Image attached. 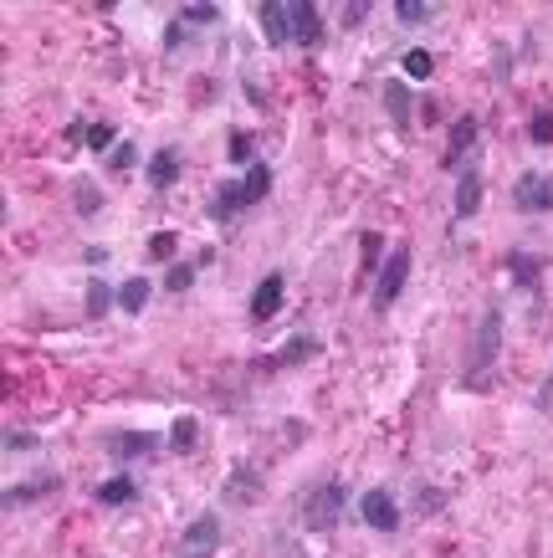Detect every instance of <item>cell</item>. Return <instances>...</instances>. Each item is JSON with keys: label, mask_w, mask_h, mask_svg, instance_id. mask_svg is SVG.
Listing matches in <instances>:
<instances>
[{"label": "cell", "mask_w": 553, "mask_h": 558, "mask_svg": "<svg viewBox=\"0 0 553 558\" xmlns=\"http://www.w3.org/2000/svg\"><path fill=\"white\" fill-rule=\"evenodd\" d=\"M497 359H502V308L492 303V308L482 313V323H477L472 354H466V374H461L466 390H487V384H492V369H497Z\"/></svg>", "instance_id": "1"}, {"label": "cell", "mask_w": 553, "mask_h": 558, "mask_svg": "<svg viewBox=\"0 0 553 558\" xmlns=\"http://www.w3.org/2000/svg\"><path fill=\"white\" fill-rule=\"evenodd\" d=\"M344 507H349V482H323V487H313L303 502H297L303 528H313V533H328L338 518H344Z\"/></svg>", "instance_id": "2"}, {"label": "cell", "mask_w": 553, "mask_h": 558, "mask_svg": "<svg viewBox=\"0 0 553 558\" xmlns=\"http://www.w3.org/2000/svg\"><path fill=\"white\" fill-rule=\"evenodd\" d=\"M410 262H415L410 241H400V246L385 256V267H379V277H374V292H369L374 313H390V308L400 303V292H405V282H410Z\"/></svg>", "instance_id": "3"}, {"label": "cell", "mask_w": 553, "mask_h": 558, "mask_svg": "<svg viewBox=\"0 0 553 558\" xmlns=\"http://www.w3.org/2000/svg\"><path fill=\"white\" fill-rule=\"evenodd\" d=\"M477 139H482V118H477V113L451 118V128H446V149H441V169L461 175V164H466V154L477 149Z\"/></svg>", "instance_id": "4"}, {"label": "cell", "mask_w": 553, "mask_h": 558, "mask_svg": "<svg viewBox=\"0 0 553 558\" xmlns=\"http://www.w3.org/2000/svg\"><path fill=\"white\" fill-rule=\"evenodd\" d=\"M216 553H221V518L216 512H200L180 533V558H216Z\"/></svg>", "instance_id": "5"}, {"label": "cell", "mask_w": 553, "mask_h": 558, "mask_svg": "<svg viewBox=\"0 0 553 558\" xmlns=\"http://www.w3.org/2000/svg\"><path fill=\"white\" fill-rule=\"evenodd\" d=\"M513 205L523 210V216H548V210H553V175H543V169H523L518 185H513Z\"/></svg>", "instance_id": "6"}, {"label": "cell", "mask_w": 553, "mask_h": 558, "mask_svg": "<svg viewBox=\"0 0 553 558\" xmlns=\"http://www.w3.org/2000/svg\"><path fill=\"white\" fill-rule=\"evenodd\" d=\"M359 518H364V528H374V533H400V502H395V492H385V487H369L364 497H359Z\"/></svg>", "instance_id": "7"}, {"label": "cell", "mask_w": 553, "mask_h": 558, "mask_svg": "<svg viewBox=\"0 0 553 558\" xmlns=\"http://www.w3.org/2000/svg\"><path fill=\"white\" fill-rule=\"evenodd\" d=\"M282 297H287V277H282V272H267V277H262L257 287H251L246 318L257 323V328H262V323H272V318L282 313Z\"/></svg>", "instance_id": "8"}, {"label": "cell", "mask_w": 553, "mask_h": 558, "mask_svg": "<svg viewBox=\"0 0 553 558\" xmlns=\"http://www.w3.org/2000/svg\"><path fill=\"white\" fill-rule=\"evenodd\" d=\"M502 267L513 272V282H518L523 292H533V297L543 292V272H548V256H543V251H523V246H513V251L502 256Z\"/></svg>", "instance_id": "9"}, {"label": "cell", "mask_w": 553, "mask_h": 558, "mask_svg": "<svg viewBox=\"0 0 553 558\" xmlns=\"http://www.w3.org/2000/svg\"><path fill=\"white\" fill-rule=\"evenodd\" d=\"M262 492H267V482H262L246 461H236V466H231V477H226L221 502H226V507H257V502H262Z\"/></svg>", "instance_id": "10"}, {"label": "cell", "mask_w": 553, "mask_h": 558, "mask_svg": "<svg viewBox=\"0 0 553 558\" xmlns=\"http://www.w3.org/2000/svg\"><path fill=\"white\" fill-rule=\"evenodd\" d=\"M241 210H251L246 205V185L241 180H221L216 185V195L205 200V221H216V226H226V221H236Z\"/></svg>", "instance_id": "11"}, {"label": "cell", "mask_w": 553, "mask_h": 558, "mask_svg": "<svg viewBox=\"0 0 553 558\" xmlns=\"http://www.w3.org/2000/svg\"><path fill=\"white\" fill-rule=\"evenodd\" d=\"M103 446H108L113 461L129 466V461H149V456L159 451V436H149V431H113Z\"/></svg>", "instance_id": "12"}, {"label": "cell", "mask_w": 553, "mask_h": 558, "mask_svg": "<svg viewBox=\"0 0 553 558\" xmlns=\"http://www.w3.org/2000/svg\"><path fill=\"white\" fill-rule=\"evenodd\" d=\"M482 210V169H472L466 164L461 175H456V195H451V216L456 221H472Z\"/></svg>", "instance_id": "13"}, {"label": "cell", "mask_w": 553, "mask_h": 558, "mask_svg": "<svg viewBox=\"0 0 553 558\" xmlns=\"http://www.w3.org/2000/svg\"><path fill=\"white\" fill-rule=\"evenodd\" d=\"M287 21H292V41H297V47H318V41H323V16H318L313 0H292Z\"/></svg>", "instance_id": "14"}, {"label": "cell", "mask_w": 553, "mask_h": 558, "mask_svg": "<svg viewBox=\"0 0 553 558\" xmlns=\"http://www.w3.org/2000/svg\"><path fill=\"white\" fill-rule=\"evenodd\" d=\"M257 26L267 36V47H287V41H292V21H287L282 0H262V6H257Z\"/></svg>", "instance_id": "15"}, {"label": "cell", "mask_w": 553, "mask_h": 558, "mask_svg": "<svg viewBox=\"0 0 553 558\" xmlns=\"http://www.w3.org/2000/svg\"><path fill=\"white\" fill-rule=\"evenodd\" d=\"M175 180H180V154L175 149H154L149 164H144V185L149 190H175Z\"/></svg>", "instance_id": "16"}, {"label": "cell", "mask_w": 553, "mask_h": 558, "mask_svg": "<svg viewBox=\"0 0 553 558\" xmlns=\"http://www.w3.org/2000/svg\"><path fill=\"white\" fill-rule=\"evenodd\" d=\"M323 354V338H313V333H292L282 349H277V359H272V369H292V364H308V359H318Z\"/></svg>", "instance_id": "17"}, {"label": "cell", "mask_w": 553, "mask_h": 558, "mask_svg": "<svg viewBox=\"0 0 553 558\" xmlns=\"http://www.w3.org/2000/svg\"><path fill=\"white\" fill-rule=\"evenodd\" d=\"M57 487H62V477H52V471H41V482H21V487H6V492H0V507L16 512V507H26V502H36V497L57 492Z\"/></svg>", "instance_id": "18"}, {"label": "cell", "mask_w": 553, "mask_h": 558, "mask_svg": "<svg viewBox=\"0 0 553 558\" xmlns=\"http://www.w3.org/2000/svg\"><path fill=\"white\" fill-rule=\"evenodd\" d=\"M164 446L175 456H190L200 446V420L195 415H175V420H169V431H164Z\"/></svg>", "instance_id": "19"}, {"label": "cell", "mask_w": 553, "mask_h": 558, "mask_svg": "<svg viewBox=\"0 0 553 558\" xmlns=\"http://www.w3.org/2000/svg\"><path fill=\"white\" fill-rule=\"evenodd\" d=\"M149 297H154V282H149V277H129V282H118V313L139 318V313L149 308Z\"/></svg>", "instance_id": "20"}, {"label": "cell", "mask_w": 553, "mask_h": 558, "mask_svg": "<svg viewBox=\"0 0 553 558\" xmlns=\"http://www.w3.org/2000/svg\"><path fill=\"white\" fill-rule=\"evenodd\" d=\"M103 507H129L134 497H139V477H129V471H123V477H108V482H98V492H93Z\"/></svg>", "instance_id": "21"}, {"label": "cell", "mask_w": 553, "mask_h": 558, "mask_svg": "<svg viewBox=\"0 0 553 558\" xmlns=\"http://www.w3.org/2000/svg\"><path fill=\"white\" fill-rule=\"evenodd\" d=\"M379 103H385V113H390L395 128H410V108H415V103H410V88H405V82L390 77V82H385V93H379Z\"/></svg>", "instance_id": "22"}, {"label": "cell", "mask_w": 553, "mask_h": 558, "mask_svg": "<svg viewBox=\"0 0 553 558\" xmlns=\"http://www.w3.org/2000/svg\"><path fill=\"white\" fill-rule=\"evenodd\" d=\"M82 308H88V318H108L118 308V287H108L103 277H93L88 292H82Z\"/></svg>", "instance_id": "23"}, {"label": "cell", "mask_w": 553, "mask_h": 558, "mask_svg": "<svg viewBox=\"0 0 553 558\" xmlns=\"http://www.w3.org/2000/svg\"><path fill=\"white\" fill-rule=\"evenodd\" d=\"M272 180H277V175H272V164H262V159L251 164V169H246V180H241V185H246V205H262V200L272 195Z\"/></svg>", "instance_id": "24"}, {"label": "cell", "mask_w": 553, "mask_h": 558, "mask_svg": "<svg viewBox=\"0 0 553 558\" xmlns=\"http://www.w3.org/2000/svg\"><path fill=\"white\" fill-rule=\"evenodd\" d=\"M379 251H385V236H379V231H364V236H359V282L379 277Z\"/></svg>", "instance_id": "25"}, {"label": "cell", "mask_w": 553, "mask_h": 558, "mask_svg": "<svg viewBox=\"0 0 553 558\" xmlns=\"http://www.w3.org/2000/svg\"><path fill=\"white\" fill-rule=\"evenodd\" d=\"M400 67H405V77H410V82H431V72H436V57L425 52V47H410V52L400 57Z\"/></svg>", "instance_id": "26"}, {"label": "cell", "mask_w": 553, "mask_h": 558, "mask_svg": "<svg viewBox=\"0 0 553 558\" xmlns=\"http://www.w3.org/2000/svg\"><path fill=\"white\" fill-rule=\"evenodd\" d=\"M180 21L185 26H221L226 11L221 6H205V0H190V6H180Z\"/></svg>", "instance_id": "27"}, {"label": "cell", "mask_w": 553, "mask_h": 558, "mask_svg": "<svg viewBox=\"0 0 553 558\" xmlns=\"http://www.w3.org/2000/svg\"><path fill=\"white\" fill-rule=\"evenodd\" d=\"M72 205H77V216H98V210H103V190L93 180H77L72 185Z\"/></svg>", "instance_id": "28"}, {"label": "cell", "mask_w": 553, "mask_h": 558, "mask_svg": "<svg viewBox=\"0 0 553 558\" xmlns=\"http://www.w3.org/2000/svg\"><path fill=\"white\" fill-rule=\"evenodd\" d=\"M82 144H88L93 154H113V149H118L113 123H88V134H82Z\"/></svg>", "instance_id": "29"}, {"label": "cell", "mask_w": 553, "mask_h": 558, "mask_svg": "<svg viewBox=\"0 0 553 558\" xmlns=\"http://www.w3.org/2000/svg\"><path fill=\"white\" fill-rule=\"evenodd\" d=\"M195 267H200V262H169L164 292H190V287H195Z\"/></svg>", "instance_id": "30"}, {"label": "cell", "mask_w": 553, "mask_h": 558, "mask_svg": "<svg viewBox=\"0 0 553 558\" xmlns=\"http://www.w3.org/2000/svg\"><path fill=\"white\" fill-rule=\"evenodd\" d=\"M431 16H436L431 0H400V6H395V21L400 26H420V21H431Z\"/></svg>", "instance_id": "31"}, {"label": "cell", "mask_w": 553, "mask_h": 558, "mask_svg": "<svg viewBox=\"0 0 553 558\" xmlns=\"http://www.w3.org/2000/svg\"><path fill=\"white\" fill-rule=\"evenodd\" d=\"M134 164H139V144L134 139H118V149L108 154V169H113V175H129Z\"/></svg>", "instance_id": "32"}, {"label": "cell", "mask_w": 553, "mask_h": 558, "mask_svg": "<svg viewBox=\"0 0 553 558\" xmlns=\"http://www.w3.org/2000/svg\"><path fill=\"white\" fill-rule=\"evenodd\" d=\"M251 144H257V139H251V128H231V149H226L231 164H246V169L257 164V159H251Z\"/></svg>", "instance_id": "33"}, {"label": "cell", "mask_w": 553, "mask_h": 558, "mask_svg": "<svg viewBox=\"0 0 553 558\" xmlns=\"http://www.w3.org/2000/svg\"><path fill=\"white\" fill-rule=\"evenodd\" d=\"M528 139H533L538 149H548V144H553V113H548V108H538V113L528 118Z\"/></svg>", "instance_id": "34"}, {"label": "cell", "mask_w": 553, "mask_h": 558, "mask_svg": "<svg viewBox=\"0 0 553 558\" xmlns=\"http://www.w3.org/2000/svg\"><path fill=\"white\" fill-rule=\"evenodd\" d=\"M175 251H180V231H159V236H149V256H154V262H169Z\"/></svg>", "instance_id": "35"}, {"label": "cell", "mask_w": 553, "mask_h": 558, "mask_svg": "<svg viewBox=\"0 0 553 558\" xmlns=\"http://www.w3.org/2000/svg\"><path fill=\"white\" fill-rule=\"evenodd\" d=\"M369 11H374L369 0H349V6H344V31H359L369 21Z\"/></svg>", "instance_id": "36"}, {"label": "cell", "mask_w": 553, "mask_h": 558, "mask_svg": "<svg viewBox=\"0 0 553 558\" xmlns=\"http://www.w3.org/2000/svg\"><path fill=\"white\" fill-rule=\"evenodd\" d=\"M36 446H41V441H36L31 431H16V425L6 431V451H11V456H16V451H36Z\"/></svg>", "instance_id": "37"}, {"label": "cell", "mask_w": 553, "mask_h": 558, "mask_svg": "<svg viewBox=\"0 0 553 558\" xmlns=\"http://www.w3.org/2000/svg\"><path fill=\"white\" fill-rule=\"evenodd\" d=\"M185 41H190V26L175 16V21H169V31H164V52H175V47H185Z\"/></svg>", "instance_id": "38"}, {"label": "cell", "mask_w": 553, "mask_h": 558, "mask_svg": "<svg viewBox=\"0 0 553 558\" xmlns=\"http://www.w3.org/2000/svg\"><path fill=\"white\" fill-rule=\"evenodd\" d=\"M415 507H420V512H441V507H446V492H425V487H420V492H415Z\"/></svg>", "instance_id": "39"}, {"label": "cell", "mask_w": 553, "mask_h": 558, "mask_svg": "<svg viewBox=\"0 0 553 558\" xmlns=\"http://www.w3.org/2000/svg\"><path fill=\"white\" fill-rule=\"evenodd\" d=\"M82 262H88V267H108V246H88V251H82Z\"/></svg>", "instance_id": "40"}, {"label": "cell", "mask_w": 553, "mask_h": 558, "mask_svg": "<svg viewBox=\"0 0 553 558\" xmlns=\"http://www.w3.org/2000/svg\"><path fill=\"white\" fill-rule=\"evenodd\" d=\"M513 77V52H497V82Z\"/></svg>", "instance_id": "41"}, {"label": "cell", "mask_w": 553, "mask_h": 558, "mask_svg": "<svg viewBox=\"0 0 553 558\" xmlns=\"http://www.w3.org/2000/svg\"><path fill=\"white\" fill-rule=\"evenodd\" d=\"M420 118H425V123H441V103L425 98V103H420Z\"/></svg>", "instance_id": "42"}, {"label": "cell", "mask_w": 553, "mask_h": 558, "mask_svg": "<svg viewBox=\"0 0 553 558\" xmlns=\"http://www.w3.org/2000/svg\"><path fill=\"white\" fill-rule=\"evenodd\" d=\"M543 400H553V369H548V379H543Z\"/></svg>", "instance_id": "43"}]
</instances>
